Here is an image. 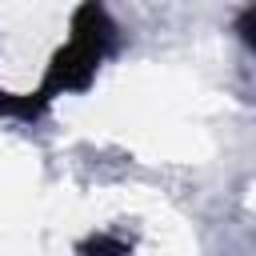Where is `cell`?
<instances>
[{"label": "cell", "mask_w": 256, "mask_h": 256, "mask_svg": "<svg viewBox=\"0 0 256 256\" xmlns=\"http://www.w3.org/2000/svg\"><path fill=\"white\" fill-rule=\"evenodd\" d=\"M236 32H240V40H244L248 48H256V4L236 16Z\"/></svg>", "instance_id": "obj_3"}, {"label": "cell", "mask_w": 256, "mask_h": 256, "mask_svg": "<svg viewBox=\"0 0 256 256\" xmlns=\"http://www.w3.org/2000/svg\"><path fill=\"white\" fill-rule=\"evenodd\" d=\"M132 240H124L120 232H92L76 244V256H128Z\"/></svg>", "instance_id": "obj_2"}, {"label": "cell", "mask_w": 256, "mask_h": 256, "mask_svg": "<svg viewBox=\"0 0 256 256\" xmlns=\"http://www.w3.org/2000/svg\"><path fill=\"white\" fill-rule=\"evenodd\" d=\"M116 40V24L108 20V12L100 4H80L72 12V40L52 56L48 64V76H44V96L52 100L56 92H76V88H88V80L96 76L100 60L108 56Z\"/></svg>", "instance_id": "obj_1"}]
</instances>
